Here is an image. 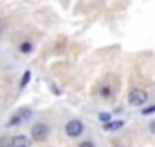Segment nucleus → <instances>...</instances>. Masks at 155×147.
Here are the masks:
<instances>
[{
    "mask_svg": "<svg viewBox=\"0 0 155 147\" xmlns=\"http://www.w3.org/2000/svg\"><path fill=\"white\" fill-rule=\"evenodd\" d=\"M128 102L132 106H143L144 102H148V93L141 88H134L128 95Z\"/></svg>",
    "mask_w": 155,
    "mask_h": 147,
    "instance_id": "nucleus-1",
    "label": "nucleus"
},
{
    "mask_svg": "<svg viewBox=\"0 0 155 147\" xmlns=\"http://www.w3.org/2000/svg\"><path fill=\"white\" fill-rule=\"evenodd\" d=\"M49 135V126L47 124H36L33 129H31V136L35 142H43Z\"/></svg>",
    "mask_w": 155,
    "mask_h": 147,
    "instance_id": "nucleus-2",
    "label": "nucleus"
},
{
    "mask_svg": "<svg viewBox=\"0 0 155 147\" xmlns=\"http://www.w3.org/2000/svg\"><path fill=\"white\" fill-rule=\"evenodd\" d=\"M65 133H67V136L76 138V136H79V135L83 133V124H81L79 120H71V122H67Z\"/></svg>",
    "mask_w": 155,
    "mask_h": 147,
    "instance_id": "nucleus-3",
    "label": "nucleus"
},
{
    "mask_svg": "<svg viewBox=\"0 0 155 147\" xmlns=\"http://www.w3.org/2000/svg\"><path fill=\"white\" fill-rule=\"evenodd\" d=\"M29 145H31V142H29L27 136H24V135L13 136V147H29Z\"/></svg>",
    "mask_w": 155,
    "mask_h": 147,
    "instance_id": "nucleus-4",
    "label": "nucleus"
},
{
    "mask_svg": "<svg viewBox=\"0 0 155 147\" xmlns=\"http://www.w3.org/2000/svg\"><path fill=\"white\" fill-rule=\"evenodd\" d=\"M123 127V120H112L108 124H105V131H117Z\"/></svg>",
    "mask_w": 155,
    "mask_h": 147,
    "instance_id": "nucleus-5",
    "label": "nucleus"
},
{
    "mask_svg": "<svg viewBox=\"0 0 155 147\" xmlns=\"http://www.w3.org/2000/svg\"><path fill=\"white\" fill-rule=\"evenodd\" d=\"M97 118H99L103 124H108V122H112V115H110V113H107V111H101V113L97 115Z\"/></svg>",
    "mask_w": 155,
    "mask_h": 147,
    "instance_id": "nucleus-6",
    "label": "nucleus"
},
{
    "mask_svg": "<svg viewBox=\"0 0 155 147\" xmlns=\"http://www.w3.org/2000/svg\"><path fill=\"white\" fill-rule=\"evenodd\" d=\"M31 50H33V43H31V41H24V43L20 45V52L27 54V52H31Z\"/></svg>",
    "mask_w": 155,
    "mask_h": 147,
    "instance_id": "nucleus-7",
    "label": "nucleus"
},
{
    "mask_svg": "<svg viewBox=\"0 0 155 147\" xmlns=\"http://www.w3.org/2000/svg\"><path fill=\"white\" fill-rule=\"evenodd\" d=\"M0 147H13V138L2 136V138H0Z\"/></svg>",
    "mask_w": 155,
    "mask_h": 147,
    "instance_id": "nucleus-8",
    "label": "nucleus"
},
{
    "mask_svg": "<svg viewBox=\"0 0 155 147\" xmlns=\"http://www.w3.org/2000/svg\"><path fill=\"white\" fill-rule=\"evenodd\" d=\"M29 79H31V72H29V70H25V72H24V77H22V81H20V88H24V86H27V83H29Z\"/></svg>",
    "mask_w": 155,
    "mask_h": 147,
    "instance_id": "nucleus-9",
    "label": "nucleus"
},
{
    "mask_svg": "<svg viewBox=\"0 0 155 147\" xmlns=\"http://www.w3.org/2000/svg\"><path fill=\"white\" fill-rule=\"evenodd\" d=\"M22 120H24V118H22V117H20L18 113H16V115H15V117H13V118L9 120V124H7V126H15V124H18V122H22Z\"/></svg>",
    "mask_w": 155,
    "mask_h": 147,
    "instance_id": "nucleus-10",
    "label": "nucleus"
},
{
    "mask_svg": "<svg viewBox=\"0 0 155 147\" xmlns=\"http://www.w3.org/2000/svg\"><path fill=\"white\" fill-rule=\"evenodd\" d=\"M18 115L25 120V118H29V117H31V110H27V108H25V110H20V111H18Z\"/></svg>",
    "mask_w": 155,
    "mask_h": 147,
    "instance_id": "nucleus-11",
    "label": "nucleus"
},
{
    "mask_svg": "<svg viewBox=\"0 0 155 147\" xmlns=\"http://www.w3.org/2000/svg\"><path fill=\"white\" fill-rule=\"evenodd\" d=\"M152 113H155V106H150V108L143 110V115H152Z\"/></svg>",
    "mask_w": 155,
    "mask_h": 147,
    "instance_id": "nucleus-12",
    "label": "nucleus"
},
{
    "mask_svg": "<svg viewBox=\"0 0 155 147\" xmlns=\"http://www.w3.org/2000/svg\"><path fill=\"white\" fill-rule=\"evenodd\" d=\"M101 95H103V97H108V95H110V88H108V86H103V88H101Z\"/></svg>",
    "mask_w": 155,
    "mask_h": 147,
    "instance_id": "nucleus-13",
    "label": "nucleus"
},
{
    "mask_svg": "<svg viewBox=\"0 0 155 147\" xmlns=\"http://www.w3.org/2000/svg\"><path fill=\"white\" fill-rule=\"evenodd\" d=\"M79 147H96V145H94V142H83V144H79Z\"/></svg>",
    "mask_w": 155,
    "mask_h": 147,
    "instance_id": "nucleus-14",
    "label": "nucleus"
},
{
    "mask_svg": "<svg viewBox=\"0 0 155 147\" xmlns=\"http://www.w3.org/2000/svg\"><path fill=\"white\" fill-rule=\"evenodd\" d=\"M150 133H153V135H155V120L150 122Z\"/></svg>",
    "mask_w": 155,
    "mask_h": 147,
    "instance_id": "nucleus-15",
    "label": "nucleus"
},
{
    "mask_svg": "<svg viewBox=\"0 0 155 147\" xmlns=\"http://www.w3.org/2000/svg\"><path fill=\"white\" fill-rule=\"evenodd\" d=\"M119 147H121V145H119Z\"/></svg>",
    "mask_w": 155,
    "mask_h": 147,
    "instance_id": "nucleus-16",
    "label": "nucleus"
}]
</instances>
